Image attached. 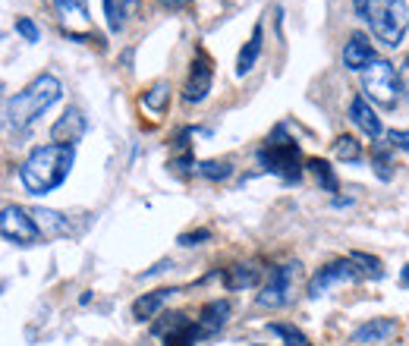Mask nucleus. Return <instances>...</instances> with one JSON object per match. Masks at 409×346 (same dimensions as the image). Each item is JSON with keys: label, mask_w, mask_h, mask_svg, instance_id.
<instances>
[{"label": "nucleus", "mask_w": 409, "mask_h": 346, "mask_svg": "<svg viewBox=\"0 0 409 346\" xmlns=\"http://www.w3.org/2000/svg\"><path fill=\"white\" fill-rule=\"evenodd\" d=\"M72 161H76V145H60V142L38 145L19 164V183H23L28 195H48L67 183Z\"/></svg>", "instance_id": "f257e3e1"}, {"label": "nucleus", "mask_w": 409, "mask_h": 346, "mask_svg": "<svg viewBox=\"0 0 409 346\" xmlns=\"http://www.w3.org/2000/svg\"><path fill=\"white\" fill-rule=\"evenodd\" d=\"M60 94H63L60 79L50 76V72H41L38 79H32V82L23 88V92H16L10 101H6V123H10V129H16V132L28 129L50 104L60 101Z\"/></svg>", "instance_id": "f03ea898"}, {"label": "nucleus", "mask_w": 409, "mask_h": 346, "mask_svg": "<svg viewBox=\"0 0 409 346\" xmlns=\"http://www.w3.org/2000/svg\"><path fill=\"white\" fill-rule=\"evenodd\" d=\"M258 164L268 173L280 176L283 183H299L302 167H299V145L287 139V126H277L274 136L258 148Z\"/></svg>", "instance_id": "7ed1b4c3"}, {"label": "nucleus", "mask_w": 409, "mask_h": 346, "mask_svg": "<svg viewBox=\"0 0 409 346\" xmlns=\"http://www.w3.org/2000/svg\"><path fill=\"white\" fill-rule=\"evenodd\" d=\"M375 38L384 48H400L409 26V6L406 0H371V19H369Z\"/></svg>", "instance_id": "20e7f679"}, {"label": "nucleus", "mask_w": 409, "mask_h": 346, "mask_svg": "<svg viewBox=\"0 0 409 346\" xmlns=\"http://www.w3.org/2000/svg\"><path fill=\"white\" fill-rule=\"evenodd\" d=\"M362 92L369 94V101L393 110L400 101V92H403V76H400V70L391 60L378 57V60L362 72Z\"/></svg>", "instance_id": "39448f33"}, {"label": "nucleus", "mask_w": 409, "mask_h": 346, "mask_svg": "<svg viewBox=\"0 0 409 346\" xmlns=\"http://www.w3.org/2000/svg\"><path fill=\"white\" fill-rule=\"evenodd\" d=\"M302 274V264L299 261H287L280 268H274L268 274V283L261 286V293L255 296V306L258 308H280L293 299V286H296V277Z\"/></svg>", "instance_id": "423d86ee"}, {"label": "nucleus", "mask_w": 409, "mask_h": 346, "mask_svg": "<svg viewBox=\"0 0 409 346\" xmlns=\"http://www.w3.org/2000/svg\"><path fill=\"white\" fill-rule=\"evenodd\" d=\"M0 233H4L6 242L19 249H28L35 242H41V230L35 224L32 211L23 208V205H6L4 215H0Z\"/></svg>", "instance_id": "0eeeda50"}, {"label": "nucleus", "mask_w": 409, "mask_h": 346, "mask_svg": "<svg viewBox=\"0 0 409 346\" xmlns=\"http://www.w3.org/2000/svg\"><path fill=\"white\" fill-rule=\"evenodd\" d=\"M359 277H365L359 271V264H356L353 259H337L331 264H325V268L318 271L315 277L309 281V290H305V296L309 299H321L331 286H340V283H353L359 281Z\"/></svg>", "instance_id": "6e6552de"}, {"label": "nucleus", "mask_w": 409, "mask_h": 346, "mask_svg": "<svg viewBox=\"0 0 409 346\" xmlns=\"http://www.w3.org/2000/svg\"><path fill=\"white\" fill-rule=\"evenodd\" d=\"M211 79H214V70H211L204 50H199L192 60V70H189L186 88H182V104H202L211 92Z\"/></svg>", "instance_id": "1a4fd4ad"}, {"label": "nucleus", "mask_w": 409, "mask_h": 346, "mask_svg": "<svg viewBox=\"0 0 409 346\" xmlns=\"http://www.w3.org/2000/svg\"><path fill=\"white\" fill-rule=\"evenodd\" d=\"M375 60H378V57H375V48H371L369 35H365V32L349 35L347 48H343V66L353 70V72H365Z\"/></svg>", "instance_id": "9d476101"}, {"label": "nucleus", "mask_w": 409, "mask_h": 346, "mask_svg": "<svg viewBox=\"0 0 409 346\" xmlns=\"http://www.w3.org/2000/svg\"><path fill=\"white\" fill-rule=\"evenodd\" d=\"M230 312H233L230 299H211V303H204L202 312H199V321H195L199 340H202V337H214L217 330L230 321Z\"/></svg>", "instance_id": "9b49d317"}, {"label": "nucleus", "mask_w": 409, "mask_h": 346, "mask_svg": "<svg viewBox=\"0 0 409 346\" xmlns=\"http://www.w3.org/2000/svg\"><path fill=\"white\" fill-rule=\"evenodd\" d=\"M85 129H89V123H85L82 110H79V107H67V114L54 123L50 136H54V142H60V145H76L79 139L85 136Z\"/></svg>", "instance_id": "f8f14e48"}, {"label": "nucleus", "mask_w": 409, "mask_h": 346, "mask_svg": "<svg viewBox=\"0 0 409 346\" xmlns=\"http://www.w3.org/2000/svg\"><path fill=\"white\" fill-rule=\"evenodd\" d=\"M349 120L356 123V126H359L365 136L371 139V142H378V139H381V120H378V114L375 110L369 107V98H365V94H356L353 101H349Z\"/></svg>", "instance_id": "ddd939ff"}, {"label": "nucleus", "mask_w": 409, "mask_h": 346, "mask_svg": "<svg viewBox=\"0 0 409 346\" xmlns=\"http://www.w3.org/2000/svg\"><path fill=\"white\" fill-rule=\"evenodd\" d=\"M32 217L41 230V239H60V237H70L72 227H70V217L60 215V211H50V208H32Z\"/></svg>", "instance_id": "4468645a"}, {"label": "nucleus", "mask_w": 409, "mask_h": 346, "mask_svg": "<svg viewBox=\"0 0 409 346\" xmlns=\"http://www.w3.org/2000/svg\"><path fill=\"white\" fill-rule=\"evenodd\" d=\"M173 293H180L177 286H160V290H155V293H142V296L133 303V318H138V321H151L155 315L160 312V308L167 306V299L173 296Z\"/></svg>", "instance_id": "2eb2a0df"}, {"label": "nucleus", "mask_w": 409, "mask_h": 346, "mask_svg": "<svg viewBox=\"0 0 409 346\" xmlns=\"http://www.w3.org/2000/svg\"><path fill=\"white\" fill-rule=\"evenodd\" d=\"M393 334H397V321L393 318H371L353 330V343H384Z\"/></svg>", "instance_id": "dca6fc26"}, {"label": "nucleus", "mask_w": 409, "mask_h": 346, "mask_svg": "<svg viewBox=\"0 0 409 346\" xmlns=\"http://www.w3.org/2000/svg\"><path fill=\"white\" fill-rule=\"evenodd\" d=\"M261 41H265V26L258 22V26L252 28L249 41L243 44V50H239V57H236V76H239V79L249 76L252 66L258 63V57H261Z\"/></svg>", "instance_id": "f3484780"}, {"label": "nucleus", "mask_w": 409, "mask_h": 346, "mask_svg": "<svg viewBox=\"0 0 409 346\" xmlns=\"http://www.w3.org/2000/svg\"><path fill=\"white\" fill-rule=\"evenodd\" d=\"M57 13L63 16V26H67V35H76V26H89V4L85 0H54Z\"/></svg>", "instance_id": "a211bd4d"}, {"label": "nucleus", "mask_w": 409, "mask_h": 346, "mask_svg": "<svg viewBox=\"0 0 409 346\" xmlns=\"http://www.w3.org/2000/svg\"><path fill=\"white\" fill-rule=\"evenodd\" d=\"M261 271L255 268V264H233L227 268V274H224V286L227 290H249V286L258 283Z\"/></svg>", "instance_id": "6ab92c4d"}, {"label": "nucleus", "mask_w": 409, "mask_h": 346, "mask_svg": "<svg viewBox=\"0 0 409 346\" xmlns=\"http://www.w3.org/2000/svg\"><path fill=\"white\" fill-rule=\"evenodd\" d=\"M167 101H170V82H167V79H158V82L142 94V107H148L151 114H164Z\"/></svg>", "instance_id": "aec40b11"}, {"label": "nucleus", "mask_w": 409, "mask_h": 346, "mask_svg": "<svg viewBox=\"0 0 409 346\" xmlns=\"http://www.w3.org/2000/svg\"><path fill=\"white\" fill-rule=\"evenodd\" d=\"M186 328H192L189 318H186V312H167V315H160V321L151 325V334H158V337L167 340V337L180 334V330H186Z\"/></svg>", "instance_id": "412c9836"}, {"label": "nucleus", "mask_w": 409, "mask_h": 346, "mask_svg": "<svg viewBox=\"0 0 409 346\" xmlns=\"http://www.w3.org/2000/svg\"><path fill=\"white\" fill-rule=\"evenodd\" d=\"M305 167H309V171H312V176H315V180H318V186L325 189V193H337V189H340V186H337V176H334V167L327 164V161L312 158Z\"/></svg>", "instance_id": "4be33fe9"}, {"label": "nucleus", "mask_w": 409, "mask_h": 346, "mask_svg": "<svg viewBox=\"0 0 409 346\" xmlns=\"http://www.w3.org/2000/svg\"><path fill=\"white\" fill-rule=\"evenodd\" d=\"M391 145H375L371 148V167H375V176L381 183H387L393 176V158H391Z\"/></svg>", "instance_id": "5701e85b"}, {"label": "nucleus", "mask_w": 409, "mask_h": 346, "mask_svg": "<svg viewBox=\"0 0 409 346\" xmlns=\"http://www.w3.org/2000/svg\"><path fill=\"white\" fill-rule=\"evenodd\" d=\"M334 154H337L340 161H347V164H356V161H362V142L356 136H337Z\"/></svg>", "instance_id": "b1692460"}, {"label": "nucleus", "mask_w": 409, "mask_h": 346, "mask_svg": "<svg viewBox=\"0 0 409 346\" xmlns=\"http://www.w3.org/2000/svg\"><path fill=\"white\" fill-rule=\"evenodd\" d=\"M199 176H204V180H211V183H224L233 176V164L230 161H202Z\"/></svg>", "instance_id": "393cba45"}, {"label": "nucleus", "mask_w": 409, "mask_h": 346, "mask_svg": "<svg viewBox=\"0 0 409 346\" xmlns=\"http://www.w3.org/2000/svg\"><path fill=\"white\" fill-rule=\"evenodd\" d=\"M349 259L359 264V271H362L365 277H371V281H381V277H384V264L378 261L375 255H369V252H349Z\"/></svg>", "instance_id": "a878e982"}, {"label": "nucleus", "mask_w": 409, "mask_h": 346, "mask_svg": "<svg viewBox=\"0 0 409 346\" xmlns=\"http://www.w3.org/2000/svg\"><path fill=\"white\" fill-rule=\"evenodd\" d=\"M268 330H271V334H277V337H283V343H287V346H312V340H309V337H305L299 328H290V325H271Z\"/></svg>", "instance_id": "bb28decb"}, {"label": "nucleus", "mask_w": 409, "mask_h": 346, "mask_svg": "<svg viewBox=\"0 0 409 346\" xmlns=\"http://www.w3.org/2000/svg\"><path fill=\"white\" fill-rule=\"evenodd\" d=\"M104 13H107L111 32H123V16H126V10H123L120 0H104Z\"/></svg>", "instance_id": "cd10ccee"}, {"label": "nucleus", "mask_w": 409, "mask_h": 346, "mask_svg": "<svg viewBox=\"0 0 409 346\" xmlns=\"http://www.w3.org/2000/svg\"><path fill=\"white\" fill-rule=\"evenodd\" d=\"M16 32L23 35L26 41H32V44H35V41H41V28L35 26V22L28 19V16H19V19H16Z\"/></svg>", "instance_id": "c85d7f7f"}, {"label": "nucleus", "mask_w": 409, "mask_h": 346, "mask_svg": "<svg viewBox=\"0 0 409 346\" xmlns=\"http://www.w3.org/2000/svg\"><path fill=\"white\" fill-rule=\"evenodd\" d=\"M195 340H199V330L192 328H186V330H180V334H173V337H167L164 346H195Z\"/></svg>", "instance_id": "c756f323"}, {"label": "nucleus", "mask_w": 409, "mask_h": 346, "mask_svg": "<svg viewBox=\"0 0 409 346\" xmlns=\"http://www.w3.org/2000/svg\"><path fill=\"white\" fill-rule=\"evenodd\" d=\"M211 239V230H208V227H202V230H192V233H180V246H202V242H208Z\"/></svg>", "instance_id": "7c9ffc66"}, {"label": "nucleus", "mask_w": 409, "mask_h": 346, "mask_svg": "<svg viewBox=\"0 0 409 346\" xmlns=\"http://www.w3.org/2000/svg\"><path fill=\"white\" fill-rule=\"evenodd\" d=\"M387 145L409 154V129H391V132H387Z\"/></svg>", "instance_id": "2f4dec72"}, {"label": "nucleus", "mask_w": 409, "mask_h": 346, "mask_svg": "<svg viewBox=\"0 0 409 346\" xmlns=\"http://www.w3.org/2000/svg\"><path fill=\"white\" fill-rule=\"evenodd\" d=\"M170 167H177L180 173H192V171H199V161L192 158V151H186V154H180V158H173Z\"/></svg>", "instance_id": "473e14b6"}, {"label": "nucleus", "mask_w": 409, "mask_h": 346, "mask_svg": "<svg viewBox=\"0 0 409 346\" xmlns=\"http://www.w3.org/2000/svg\"><path fill=\"white\" fill-rule=\"evenodd\" d=\"M173 268V261L170 259H164V261H158L155 264V268H151V271H145V274H142V281H151V277H158V274H164V271H170Z\"/></svg>", "instance_id": "72a5a7b5"}, {"label": "nucleus", "mask_w": 409, "mask_h": 346, "mask_svg": "<svg viewBox=\"0 0 409 346\" xmlns=\"http://www.w3.org/2000/svg\"><path fill=\"white\" fill-rule=\"evenodd\" d=\"M353 6H356V16L369 22L371 19V0H353Z\"/></svg>", "instance_id": "f704fd0d"}, {"label": "nucleus", "mask_w": 409, "mask_h": 346, "mask_svg": "<svg viewBox=\"0 0 409 346\" xmlns=\"http://www.w3.org/2000/svg\"><path fill=\"white\" fill-rule=\"evenodd\" d=\"M400 76H403V92H406V98H409V54H406V60H403V70H400Z\"/></svg>", "instance_id": "c9c22d12"}, {"label": "nucleus", "mask_w": 409, "mask_h": 346, "mask_svg": "<svg viewBox=\"0 0 409 346\" xmlns=\"http://www.w3.org/2000/svg\"><path fill=\"white\" fill-rule=\"evenodd\" d=\"M353 205V198H334V208H349Z\"/></svg>", "instance_id": "e433bc0d"}, {"label": "nucleus", "mask_w": 409, "mask_h": 346, "mask_svg": "<svg viewBox=\"0 0 409 346\" xmlns=\"http://www.w3.org/2000/svg\"><path fill=\"white\" fill-rule=\"evenodd\" d=\"M400 283H403V286H406V290H409V264H406V268H403V271H400Z\"/></svg>", "instance_id": "4c0bfd02"}, {"label": "nucleus", "mask_w": 409, "mask_h": 346, "mask_svg": "<svg viewBox=\"0 0 409 346\" xmlns=\"http://www.w3.org/2000/svg\"><path fill=\"white\" fill-rule=\"evenodd\" d=\"M120 4H123V10H136V6H138V0H120Z\"/></svg>", "instance_id": "58836bf2"}]
</instances>
